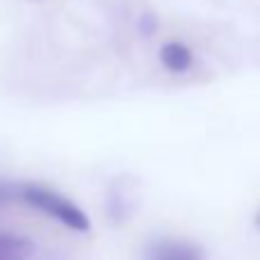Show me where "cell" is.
I'll list each match as a JSON object with an SVG mask.
<instances>
[{
	"label": "cell",
	"mask_w": 260,
	"mask_h": 260,
	"mask_svg": "<svg viewBox=\"0 0 260 260\" xmlns=\"http://www.w3.org/2000/svg\"><path fill=\"white\" fill-rule=\"evenodd\" d=\"M18 199L25 201L35 210L57 219L59 224H64L67 229L76 231V233H87L91 229L89 217L80 206H76L71 199L62 197V194H57L55 189L46 187V185L39 183L18 185Z\"/></svg>",
	"instance_id": "6da1fadb"
},
{
	"label": "cell",
	"mask_w": 260,
	"mask_h": 260,
	"mask_svg": "<svg viewBox=\"0 0 260 260\" xmlns=\"http://www.w3.org/2000/svg\"><path fill=\"white\" fill-rule=\"evenodd\" d=\"M144 260H206V253L199 244L185 240H155L146 247Z\"/></svg>",
	"instance_id": "7a4b0ae2"
},
{
	"label": "cell",
	"mask_w": 260,
	"mask_h": 260,
	"mask_svg": "<svg viewBox=\"0 0 260 260\" xmlns=\"http://www.w3.org/2000/svg\"><path fill=\"white\" fill-rule=\"evenodd\" d=\"M32 256H35V242L30 238L9 231L0 233V260H30Z\"/></svg>",
	"instance_id": "3957f363"
},
{
	"label": "cell",
	"mask_w": 260,
	"mask_h": 260,
	"mask_svg": "<svg viewBox=\"0 0 260 260\" xmlns=\"http://www.w3.org/2000/svg\"><path fill=\"white\" fill-rule=\"evenodd\" d=\"M160 62L167 71L171 73H185L194 62L192 50L180 41H169L160 48Z\"/></svg>",
	"instance_id": "277c9868"
},
{
	"label": "cell",
	"mask_w": 260,
	"mask_h": 260,
	"mask_svg": "<svg viewBox=\"0 0 260 260\" xmlns=\"http://www.w3.org/2000/svg\"><path fill=\"white\" fill-rule=\"evenodd\" d=\"M108 208H110V215H112L114 221H123V219H128L130 217L133 206L128 203V197H126V192L121 189V185H119V189H112V192H110Z\"/></svg>",
	"instance_id": "5b68a950"
},
{
	"label": "cell",
	"mask_w": 260,
	"mask_h": 260,
	"mask_svg": "<svg viewBox=\"0 0 260 260\" xmlns=\"http://www.w3.org/2000/svg\"><path fill=\"white\" fill-rule=\"evenodd\" d=\"M18 199V185L9 183V180H0V208Z\"/></svg>",
	"instance_id": "8992f818"
},
{
	"label": "cell",
	"mask_w": 260,
	"mask_h": 260,
	"mask_svg": "<svg viewBox=\"0 0 260 260\" xmlns=\"http://www.w3.org/2000/svg\"><path fill=\"white\" fill-rule=\"evenodd\" d=\"M253 224H256V226H258V229H260V210H258V215H256V219H253Z\"/></svg>",
	"instance_id": "52a82bcc"
}]
</instances>
